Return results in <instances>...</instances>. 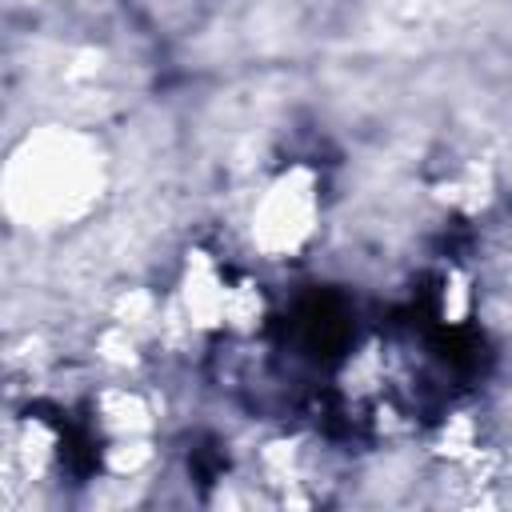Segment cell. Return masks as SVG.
<instances>
[{"instance_id":"2","label":"cell","mask_w":512,"mask_h":512,"mask_svg":"<svg viewBox=\"0 0 512 512\" xmlns=\"http://www.w3.org/2000/svg\"><path fill=\"white\" fill-rule=\"evenodd\" d=\"M324 212V172L312 160H288L256 180V188L244 200L240 224L256 260L288 264L304 260L308 248L320 240Z\"/></svg>"},{"instance_id":"1","label":"cell","mask_w":512,"mask_h":512,"mask_svg":"<svg viewBox=\"0 0 512 512\" xmlns=\"http://www.w3.org/2000/svg\"><path fill=\"white\" fill-rule=\"evenodd\" d=\"M108 188L100 136L76 124L28 128L4 164V212L24 232H64L84 224Z\"/></svg>"}]
</instances>
